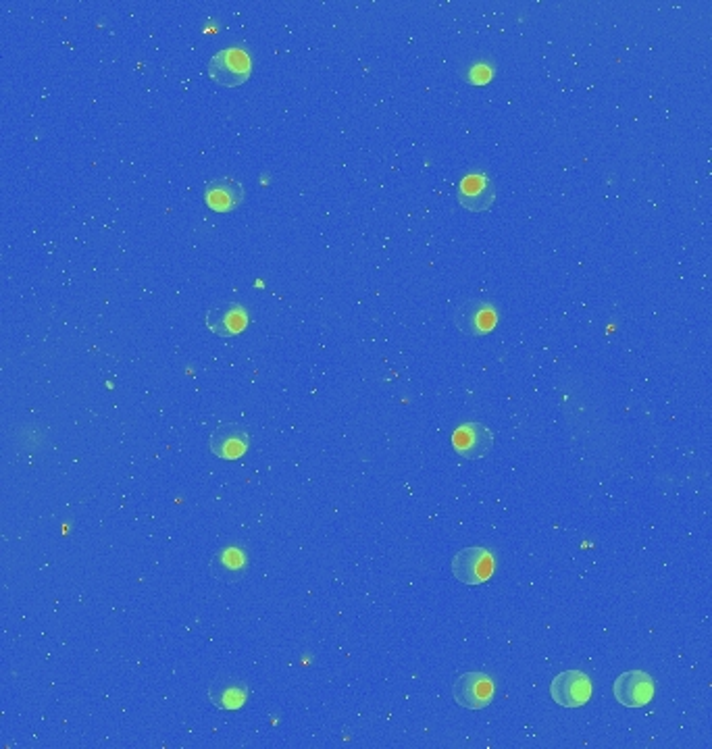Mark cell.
Masks as SVG:
<instances>
[{
	"mask_svg": "<svg viewBox=\"0 0 712 749\" xmlns=\"http://www.w3.org/2000/svg\"><path fill=\"white\" fill-rule=\"evenodd\" d=\"M452 575L465 585H481L494 575V556L479 546L456 552L452 558Z\"/></svg>",
	"mask_w": 712,
	"mask_h": 749,
	"instance_id": "1",
	"label": "cell"
},
{
	"mask_svg": "<svg viewBox=\"0 0 712 749\" xmlns=\"http://www.w3.org/2000/svg\"><path fill=\"white\" fill-rule=\"evenodd\" d=\"M209 75L225 88H238L250 77V57L242 48H225L209 61Z\"/></svg>",
	"mask_w": 712,
	"mask_h": 749,
	"instance_id": "2",
	"label": "cell"
},
{
	"mask_svg": "<svg viewBox=\"0 0 712 749\" xmlns=\"http://www.w3.org/2000/svg\"><path fill=\"white\" fill-rule=\"evenodd\" d=\"M552 700L563 708H581L590 702L592 681L581 670H567V673L556 675L550 685Z\"/></svg>",
	"mask_w": 712,
	"mask_h": 749,
	"instance_id": "3",
	"label": "cell"
},
{
	"mask_svg": "<svg viewBox=\"0 0 712 749\" xmlns=\"http://www.w3.org/2000/svg\"><path fill=\"white\" fill-rule=\"evenodd\" d=\"M494 681L483 673H465L452 685L456 704L467 710H483L494 700Z\"/></svg>",
	"mask_w": 712,
	"mask_h": 749,
	"instance_id": "4",
	"label": "cell"
},
{
	"mask_svg": "<svg viewBox=\"0 0 712 749\" xmlns=\"http://www.w3.org/2000/svg\"><path fill=\"white\" fill-rule=\"evenodd\" d=\"M498 323V313L490 302L465 300L454 308V325L467 335H486Z\"/></svg>",
	"mask_w": 712,
	"mask_h": 749,
	"instance_id": "5",
	"label": "cell"
},
{
	"mask_svg": "<svg viewBox=\"0 0 712 749\" xmlns=\"http://www.w3.org/2000/svg\"><path fill=\"white\" fill-rule=\"evenodd\" d=\"M452 448L467 460L483 458L494 448V433L483 423H465L452 433Z\"/></svg>",
	"mask_w": 712,
	"mask_h": 749,
	"instance_id": "6",
	"label": "cell"
},
{
	"mask_svg": "<svg viewBox=\"0 0 712 749\" xmlns=\"http://www.w3.org/2000/svg\"><path fill=\"white\" fill-rule=\"evenodd\" d=\"M459 202L471 213L490 211L496 202V186L492 177L481 171L467 173L459 186Z\"/></svg>",
	"mask_w": 712,
	"mask_h": 749,
	"instance_id": "7",
	"label": "cell"
},
{
	"mask_svg": "<svg viewBox=\"0 0 712 749\" xmlns=\"http://www.w3.org/2000/svg\"><path fill=\"white\" fill-rule=\"evenodd\" d=\"M615 697L625 708H644L654 697V681L642 670H629L615 681Z\"/></svg>",
	"mask_w": 712,
	"mask_h": 749,
	"instance_id": "8",
	"label": "cell"
},
{
	"mask_svg": "<svg viewBox=\"0 0 712 749\" xmlns=\"http://www.w3.org/2000/svg\"><path fill=\"white\" fill-rule=\"evenodd\" d=\"M211 452L223 460H238L246 454L250 435L240 423H223L211 435Z\"/></svg>",
	"mask_w": 712,
	"mask_h": 749,
	"instance_id": "9",
	"label": "cell"
},
{
	"mask_svg": "<svg viewBox=\"0 0 712 749\" xmlns=\"http://www.w3.org/2000/svg\"><path fill=\"white\" fill-rule=\"evenodd\" d=\"M205 321H207V327L215 335H219V338H234V335L246 329L248 313L242 304L225 302V304L209 308Z\"/></svg>",
	"mask_w": 712,
	"mask_h": 749,
	"instance_id": "10",
	"label": "cell"
},
{
	"mask_svg": "<svg viewBox=\"0 0 712 749\" xmlns=\"http://www.w3.org/2000/svg\"><path fill=\"white\" fill-rule=\"evenodd\" d=\"M205 202L217 213H230L244 202V188L232 177L213 179L205 186Z\"/></svg>",
	"mask_w": 712,
	"mask_h": 749,
	"instance_id": "11",
	"label": "cell"
},
{
	"mask_svg": "<svg viewBox=\"0 0 712 749\" xmlns=\"http://www.w3.org/2000/svg\"><path fill=\"white\" fill-rule=\"evenodd\" d=\"M209 700L219 710H240L248 700V687L238 679H219L209 687Z\"/></svg>",
	"mask_w": 712,
	"mask_h": 749,
	"instance_id": "12",
	"label": "cell"
},
{
	"mask_svg": "<svg viewBox=\"0 0 712 749\" xmlns=\"http://www.w3.org/2000/svg\"><path fill=\"white\" fill-rule=\"evenodd\" d=\"M246 568V558H244V552L238 550V548H227L223 550L211 564V571L217 579H225V581H236L242 577Z\"/></svg>",
	"mask_w": 712,
	"mask_h": 749,
	"instance_id": "13",
	"label": "cell"
},
{
	"mask_svg": "<svg viewBox=\"0 0 712 749\" xmlns=\"http://www.w3.org/2000/svg\"><path fill=\"white\" fill-rule=\"evenodd\" d=\"M488 80H492V69H488V67H473L471 69L469 82H473V84H486Z\"/></svg>",
	"mask_w": 712,
	"mask_h": 749,
	"instance_id": "14",
	"label": "cell"
}]
</instances>
